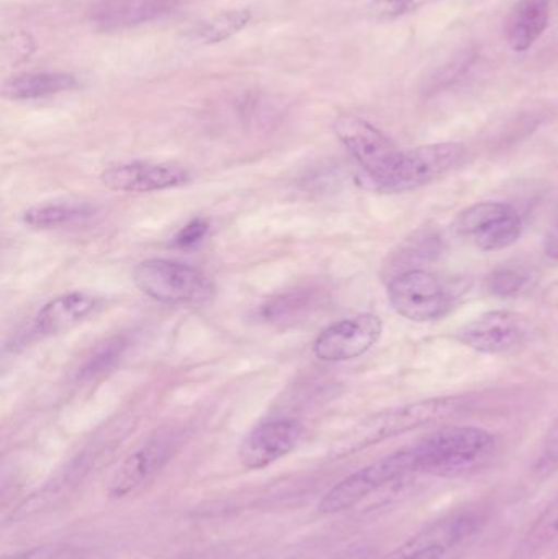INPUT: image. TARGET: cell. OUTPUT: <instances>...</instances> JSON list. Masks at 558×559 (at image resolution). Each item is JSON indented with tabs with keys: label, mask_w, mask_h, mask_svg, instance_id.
Returning a JSON list of instances; mask_svg holds the SVG:
<instances>
[{
	"label": "cell",
	"mask_w": 558,
	"mask_h": 559,
	"mask_svg": "<svg viewBox=\"0 0 558 559\" xmlns=\"http://www.w3.org/2000/svg\"><path fill=\"white\" fill-rule=\"evenodd\" d=\"M467 401L461 396L429 397L402 406L389 407L370 414L347 430L333 445V455L337 459L363 452L377 443L402 436L418 427L441 423L461 413Z\"/></svg>",
	"instance_id": "6da1fadb"
},
{
	"label": "cell",
	"mask_w": 558,
	"mask_h": 559,
	"mask_svg": "<svg viewBox=\"0 0 558 559\" xmlns=\"http://www.w3.org/2000/svg\"><path fill=\"white\" fill-rule=\"evenodd\" d=\"M495 437L478 427H444L412 443L418 473L454 475L494 450Z\"/></svg>",
	"instance_id": "7a4b0ae2"
},
{
	"label": "cell",
	"mask_w": 558,
	"mask_h": 559,
	"mask_svg": "<svg viewBox=\"0 0 558 559\" xmlns=\"http://www.w3.org/2000/svg\"><path fill=\"white\" fill-rule=\"evenodd\" d=\"M464 288L446 282L422 269L400 272L389 282V301L403 318L413 322H432L454 309Z\"/></svg>",
	"instance_id": "3957f363"
},
{
	"label": "cell",
	"mask_w": 558,
	"mask_h": 559,
	"mask_svg": "<svg viewBox=\"0 0 558 559\" xmlns=\"http://www.w3.org/2000/svg\"><path fill=\"white\" fill-rule=\"evenodd\" d=\"M133 283L154 301L167 305H200L215 296L216 286L199 269L166 259H147L133 271Z\"/></svg>",
	"instance_id": "277c9868"
},
{
	"label": "cell",
	"mask_w": 558,
	"mask_h": 559,
	"mask_svg": "<svg viewBox=\"0 0 558 559\" xmlns=\"http://www.w3.org/2000/svg\"><path fill=\"white\" fill-rule=\"evenodd\" d=\"M418 473L412 449L403 447L395 453L383 456L353 475L337 483L318 504V511L324 515L341 514L356 508L364 499L392 483L400 481L408 475Z\"/></svg>",
	"instance_id": "5b68a950"
},
{
	"label": "cell",
	"mask_w": 558,
	"mask_h": 559,
	"mask_svg": "<svg viewBox=\"0 0 558 559\" xmlns=\"http://www.w3.org/2000/svg\"><path fill=\"white\" fill-rule=\"evenodd\" d=\"M465 146L459 143H436L402 151L392 173L379 192L405 193L429 186L464 160Z\"/></svg>",
	"instance_id": "8992f818"
},
{
	"label": "cell",
	"mask_w": 558,
	"mask_h": 559,
	"mask_svg": "<svg viewBox=\"0 0 558 559\" xmlns=\"http://www.w3.org/2000/svg\"><path fill=\"white\" fill-rule=\"evenodd\" d=\"M337 140L363 167L373 189H379L399 160L402 150L379 128L354 115H341L333 124Z\"/></svg>",
	"instance_id": "52a82bcc"
},
{
	"label": "cell",
	"mask_w": 558,
	"mask_h": 559,
	"mask_svg": "<svg viewBox=\"0 0 558 559\" xmlns=\"http://www.w3.org/2000/svg\"><path fill=\"white\" fill-rule=\"evenodd\" d=\"M452 228L475 248L490 252L513 246L523 231V222L508 203L482 202L459 213Z\"/></svg>",
	"instance_id": "ba28073f"
},
{
	"label": "cell",
	"mask_w": 558,
	"mask_h": 559,
	"mask_svg": "<svg viewBox=\"0 0 558 559\" xmlns=\"http://www.w3.org/2000/svg\"><path fill=\"white\" fill-rule=\"evenodd\" d=\"M383 322L379 316L364 312L328 325L313 344L318 360L328 364L363 357L382 337Z\"/></svg>",
	"instance_id": "9c48e42d"
},
{
	"label": "cell",
	"mask_w": 558,
	"mask_h": 559,
	"mask_svg": "<svg viewBox=\"0 0 558 559\" xmlns=\"http://www.w3.org/2000/svg\"><path fill=\"white\" fill-rule=\"evenodd\" d=\"M100 180L114 192L151 193L186 186L190 173L179 164L133 160L108 167L100 174Z\"/></svg>",
	"instance_id": "30bf717a"
},
{
	"label": "cell",
	"mask_w": 558,
	"mask_h": 559,
	"mask_svg": "<svg viewBox=\"0 0 558 559\" xmlns=\"http://www.w3.org/2000/svg\"><path fill=\"white\" fill-rule=\"evenodd\" d=\"M454 337L465 347L480 354H508L523 344L526 324L514 312L490 311L459 329Z\"/></svg>",
	"instance_id": "8fae6325"
},
{
	"label": "cell",
	"mask_w": 558,
	"mask_h": 559,
	"mask_svg": "<svg viewBox=\"0 0 558 559\" xmlns=\"http://www.w3.org/2000/svg\"><path fill=\"white\" fill-rule=\"evenodd\" d=\"M176 450L177 437L174 433H159L147 440L141 449L131 453L115 473L108 489L110 498L123 499L140 491L173 459Z\"/></svg>",
	"instance_id": "7c38bea8"
},
{
	"label": "cell",
	"mask_w": 558,
	"mask_h": 559,
	"mask_svg": "<svg viewBox=\"0 0 558 559\" xmlns=\"http://www.w3.org/2000/svg\"><path fill=\"white\" fill-rule=\"evenodd\" d=\"M300 424L294 419L269 420L254 427L239 447V460L248 469H262L294 452L301 440Z\"/></svg>",
	"instance_id": "4fadbf2b"
},
{
	"label": "cell",
	"mask_w": 558,
	"mask_h": 559,
	"mask_svg": "<svg viewBox=\"0 0 558 559\" xmlns=\"http://www.w3.org/2000/svg\"><path fill=\"white\" fill-rule=\"evenodd\" d=\"M102 299L85 292L66 293L46 302L33 319L32 334L36 337L61 334L100 308Z\"/></svg>",
	"instance_id": "5bb4252c"
},
{
	"label": "cell",
	"mask_w": 558,
	"mask_h": 559,
	"mask_svg": "<svg viewBox=\"0 0 558 559\" xmlns=\"http://www.w3.org/2000/svg\"><path fill=\"white\" fill-rule=\"evenodd\" d=\"M177 0H100L91 9V19L104 29L130 28L153 22L173 12Z\"/></svg>",
	"instance_id": "9a60e30c"
},
{
	"label": "cell",
	"mask_w": 558,
	"mask_h": 559,
	"mask_svg": "<svg viewBox=\"0 0 558 559\" xmlns=\"http://www.w3.org/2000/svg\"><path fill=\"white\" fill-rule=\"evenodd\" d=\"M553 0H518L504 22V38L513 51L524 52L536 45L550 22Z\"/></svg>",
	"instance_id": "2e32d148"
},
{
	"label": "cell",
	"mask_w": 558,
	"mask_h": 559,
	"mask_svg": "<svg viewBox=\"0 0 558 559\" xmlns=\"http://www.w3.org/2000/svg\"><path fill=\"white\" fill-rule=\"evenodd\" d=\"M78 85V78L68 72H25L7 79L2 94L10 100H36L72 91Z\"/></svg>",
	"instance_id": "e0dca14e"
},
{
	"label": "cell",
	"mask_w": 558,
	"mask_h": 559,
	"mask_svg": "<svg viewBox=\"0 0 558 559\" xmlns=\"http://www.w3.org/2000/svg\"><path fill=\"white\" fill-rule=\"evenodd\" d=\"M318 293L313 289L284 293L258 309V319L272 325L298 324L317 308Z\"/></svg>",
	"instance_id": "ac0fdd59"
},
{
	"label": "cell",
	"mask_w": 558,
	"mask_h": 559,
	"mask_svg": "<svg viewBox=\"0 0 558 559\" xmlns=\"http://www.w3.org/2000/svg\"><path fill=\"white\" fill-rule=\"evenodd\" d=\"M558 548V498L550 502L524 535L514 559H541Z\"/></svg>",
	"instance_id": "d6986e66"
},
{
	"label": "cell",
	"mask_w": 558,
	"mask_h": 559,
	"mask_svg": "<svg viewBox=\"0 0 558 559\" xmlns=\"http://www.w3.org/2000/svg\"><path fill=\"white\" fill-rule=\"evenodd\" d=\"M252 13L248 9L225 10L203 22L197 23L189 33V39L195 45L209 46L225 41L238 35L251 22Z\"/></svg>",
	"instance_id": "ffe728a7"
},
{
	"label": "cell",
	"mask_w": 558,
	"mask_h": 559,
	"mask_svg": "<svg viewBox=\"0 0 558 559\" xmlns=\"http://www.w3.org/2000/svg\"><path fill=\"white\" fill-rule=\"evenodd\" d=\"M97 209L88 203H45L33 206L23 213V222L32 228L51 229L59 226L74 225L78 222L91 218Z\"/></svg>",
	"instance_id": "44dd1931"
},
{
	"label": "cell",
	"mask_w": 558,
	"mask_h": 559,
	"mask_svg": "<svg viewBox=\"0 0 558 559\" xmlns=\"http://www.w3.org/2000/svg\"><path fill=\"white\" fill-rule=\"evenodd\" d=\"M127 348V338L117 335V337L108 338L104 344L95 348L94 354L91 355L84 367L81 370V380H91V378L98 377L104 371L110 370L115 361L120 360Z\"/></svg>",
	"instance_id": "7402d4cb"
},
{
	"label": "cell",
	"mask_w": 558,
	"mask_h": 559,
	"mask_svg": "<svg viewBox=\"0 0 558 559\" xmlns=\"http://www.w3.org/2000/svg\"><path fill=\"white\" fill-rule=\"evenodd\" d=\"M530 282L526 272L520 269L501 267L491 272L485 280V286L490 295L498 298H511L523 292L524 286Z\"/></svg>",
	"instance_id": "603a6c76"
},
{
	"label": "cell",
	"mask_w": 558,
	"mask_h": 559,
	"mask_svg": "<svg viewBox=\"0 0 558 559\" xmlns=\"http://www.w3.org/2000/svg\"><path fill=\"white\" fill-rule=\"evenodd\" d=\"M435 2L438 0H372L367 12L376 22H392Z\"/></svg>",
	"instance_id": "cb8c5ba5"
},
{
	"label": "cell",
	"mask_w": 558,
	"mask_h": 559,
	"mask_svg": "<svg viewBox=\"0 0 558 559\" xmlns=\"http://www.w3.org/2000/svg\"><path fill=\"white\" fill-rule=\"evenodd\" d=\"M441 238L436 233H416L412 241L406 242L400 258H405L406 255V264L412 262V258L413 262L429 261V259L438 258L439 252H441Z\"/></svg>",
	"instance_id": "d4e9b609"
},
{
	"label": "cell",
	"mask_w": 558,
	"mask_h": 559,
	"mask_svg": "<svg viewBox=\"0 0 558 559\" xmlns=\"http://www.w3.org/2000/svg\"><path fill=\"white\" fill-rule=\"evenodd\" d=\"M558 468V417L554 420L550 429L544 437L543 447H541L539 456H537L534 473L541 479L549 478Z\"/></svg>",
	"instance_id": "484cf974"
},
{
	"label": "cell",
	"mask_w": 558,
	"mask_h": 559,
	"mask_svg": "<svg viewBox=\"0 0 558 559\" xmlns=\"http://www.w3.org/2000/svg\"><path fill=\"white\" fill-rule=\"evenodd\" d=\"M33 49H35V45H33L32 36L26 33H12L2 41L3 62L12 66L20 64L29 58Z\"/></svg>",
	"instance_id": "4316f807"
},
{
	"label": "cell",
	"mask_w": 558,
	"mask_h": 559,
	"mask_svg": "<svg viewBox=\"0 0 558 559\" xmlns=\"http://www.w3.org/2000/svg\"><path fill=\"white\" fill-rule=\"evenodd\" d=\"M209 229L210 225L205 219H192L189 225L183 226V228L177 233L173 245L176 246V248H192V246L199 245V242L205 238Z\"/></svg>",
	"instance_id": "83f0119b"
},
{
	"label": "cell",
	"mask_w": 558,
	"mask_h": 559,
	"mask_svg": "<svg viewBox=\"0 0 558 559\" xmlns=\"http://www.w3.org/2000/svg\"><path fill=\"white\" fill-rule=\"evenodd\" d=\"M3 559H71V550L66 547H36Z\"/></svg>",
	"instance_id": "f1b7e54d"
},
{
	"label": "cell",
	"mask_w": 558,
	"mask_h": 559,
	"mask_svg": "<svg viewBox=\"0 0 558 559\" xmlns=\"http://www.w3.org/2000/svg\"><path fill=\"white\" fill-rule=\"evenodd\" d=\"M544 254L549 261L558 262V205L554 213L553 222L547 229L546 245H544Z\"/></svg>",
	"instance_id": "f546056e"
},
{
	"label": "cell",
	"mask_w": 558,
	"mask_h": 559,
	"mask_svg": "<svg viewBox=\"0 0 558 559\" xmlns=\"http://www.w3.org/2000/svg\"><path fill=\"white\" fill-rule=\"evenodd\" d=\"M389 559H439L438 555L431 550H406L399 548Z\"/></svg>",
	"instance_id": "4dcf8cb0"
}]
</instances>
